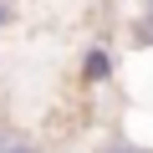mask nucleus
Instances as JSON below:
<instances>
[{
  "label": "nucleus",
  "mask_w": 153,
  "mask_h": 153,
  "mask_svg": "<svg viewBox=\"0 0 153 153\" xmlns=\"http://www.w3.org/2000/svg\"><path fill=\"white\" fill-rule=\"evenodd\" d=\"M76 71H82V87H107L112 76H117V56L107 41H92L82 51V61H76Z\"/></svg>",
  "instance_id": "nucleus-1"
},
{
  "label": "nucleus",
  "mask_w": 153,
  "mask_h": 153,
  "mask_svg": "<svg viewBox=\"0 0 153 153\" xmlns=\"http://www.w3.org/2000/svg\"><path fill=\"white\" fill-rule=\"evenodd\" d=\"M128 36H133V46H138L143 56H153V10H143V16L128 26Z\"/></svg>",
  "instance_id": "nucleus-2"
},
{
  "label": "nucleus",
  "mask_w": 153,
  "mask_h": 153,
  "mask_svg": "<svg viewBox=\"0 0 153 153\" xmlns=\"http://www.w3.org/2000/svg\"><path fill=\"white\" fill-rule=\"evenodd\" d=\"M97 153H148V148H138V143H128V138H117V143H102Z\"/></svg>",
  "instance_id": "nucleus-3"
},
{
  "label": "nucleus",
  "mask_w": 153,
  "mask_h": 153,
  "mask_svg": "<svg viewBox=\"0 0 153 153\" xmlns=\"http://www.w3.org/2000/svg\"><path fill=\"white\" fill-rule=\"evenodd\" d=\"M0 153H41V148H36V143H21V138H10V143L0 148Z\"/></svg>",
  "instance_id": "nucleus-4"
},
{
  "label": "nucleus",
  "mask_w": 153,
  "mask_h": 153,
  "mask_svg": "<svg viewBox=\"0 0 153 153\" xmlns=\"http://www.w3.org/2000/svg\"><path fill=\"white\" fill-rule=\"evenodd\" d=\"M5 26H10V5L0 0V31H5Z\"/></svg>",
  "instance_id": "nucleus-5"
},
{
  "label": "nucleus",
  "mask_w": 153,
  "mask_h": 153,
  "mask_svg": "<svg viewBox=\"0 0 153 153\" xmlns=\"http://www.w3.org/2000/svg\"><path fill=\"white\" fill-rule=\"evenodd\" d=\"M5 143H10V138H5V133H0V148H5Z\"/></svg>",
  "instance_id": "nucleus-6"
},
{
  "label": "nucleus",
  "mask_w": 153,
  "mask_h": 153,
  "mask_svg": "<svg viewBox=\"0 0 153 153\" xmlns=\"http://www.w3.org/2000/svg\"><path fill=\"white\" fill-rule=\"evenodd\" d=\"M143 10H153V0H143Z\"/></svg>",
  "instance_id": "nucleus-7"
}]
</instances>
